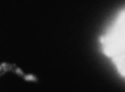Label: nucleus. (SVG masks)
I'll return each mask as SVG.
<instances>
[{
	"mask_svg": "<svg viewBox=\"0 0 125 92\" xmlns=\"http://www.w3.org/2000/svg\"><path fill=\"white\" fill-rule=\"evenodd\" d=\"M101 49L125 79V8L118 13L100 38Z\"/></svg>",
	"mask_w": 125,
	"mask_h": 92,
	"instance_id": "f257e3e1",
	"label": "nucleus"
}]
</instances>
